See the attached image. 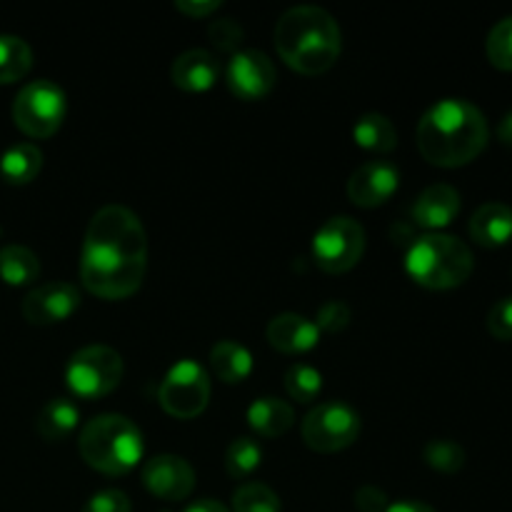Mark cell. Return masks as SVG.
<instances>
[{"label": "cell", "instance_id": "cell-1", "mask_svg": "<svg viewBox=\"0 0 512 512\" xmlns=\"http://www.w3.org/2000/svg\"><path fill=\"white\" fill-rule=\"evenodd\" d=\"M148 270V235L133 210L105 205L90 218L80 253V280L103 300L138 293Z\"/></svg>", "mask_w": 512, "mask_h": 512}, {"label": "cell", "instance_id": "cell-2", "mask_svg": "<svg viewBox=\"0 0 512 512\" xmlns=\"http://www.w3.org/2000/svg\"><path fill=\"white\" fill-rule=\"evenodd\" d=\"M483 110L463 98L438 100L418 123V148L438 168H460L478 158L488 145Z\"/></svg>", "mask_w": 512, "mask_h": 512}, {"label": "cell", "instance_id": "cell-3", "mask_svg": "<svg viewBox=\"0 0 512 512\" xmlns=\"http://www.w3.org/2000/svg\"><path fill=\"white\" fill-rule=\"evenodd\" d=\"M275 48L285 65L303 75H320L335 65L343 48L340 28L328 10L295 5L275 25Z\"/></svg>", "mask_w": 512, "mask_h": 512}, {"label": "cell", "instance_id": "cell-4", "mask_svg": "<svg viewBox=\"0 0 512 512\" xmlns=\"http://www.w3.org/2000/svg\"><path fill=\"white\" fill-rule=\"evenodd\" d=\"M80 455L103 475H125L143 460V433L125 415H98L78 438Z\"/></svg>", "mask_w": 512, "mask_h": 512}, {"label": "cell", "instance_id": "cell-5", "mask_svg": "<svg viewBox=\"0 0 512 512\" xmlns=\"http://www.w3.org/2000/svg\"><path fill=\"white\" fill-rule=\"evenodd\" d=\"M475 260L468 245L455 235L428 233L410 243L405 270L428 290H453L473 275Z\"/></svg>", "mask_w": 512, "mask_h": 512}, {"label": "cell", "instance_id": "cell-6", "mask_svg": "<svg viewBox=\"0 0 512 512\" xmlns=\"http://www.w3.org/2000/svg\"><path fill=\"white\" fill-rule=\"evenodd\" d=\"M123 380V358L108 345H85L70 358L65 383L80 400H100Z\"/></svg>", "mask_w": 512, "mask_h": 512}, {"label": "cell", "instance_id": "cell-7", "mask_svg": "<svg viewBox=\"0 0 512 512\" xmlns=\"http://www.w3.org/2000/svg\"><path fill=\"white\" fill-rule=\"evenodd\" d=\"M65 113H68L65 93L53 80H33L13 100V120L28 138L43 140L58 133Z\"/></svg>", "mask_w": 512, "mask_h": 512}, {"label": "cell", "instance_id": "cell-8", "mask_svg": "<svg viewBox=\"0 0 512 512\" xmlns=\"http://www.w3.org/2000/svg\"><path fill=\"white\" fill-rule=\"evenodd\" d=\"M365 253V230L348 215L325 220L313 238V260L323 273L343 275L360 263Z\"/></svg>", "mask_w": 512, "mask_h": 512}, {"label": "cell", "instance_id": "cell-9", "mask_svg": "<svg viewBox=\"0 0 512 512\" xmlns=\"http://www.w3.org/2000/svg\"><path fill=\"white\" fill-rule=\"evenodd\" d=\"M300 433L315 453H340L358 440L360 415L340 400H328L305 415Z\"/></svg>", "mask_w": 512, "mask_h": 512}, {"label": "cell", "instance_id": "cell-10", "mask_svg": "<svg viewBox=\"0 0 512 512\" xmlns=\"http://www.w3.org/2000/svg\"><path fill=\"white\" fill-rule=\"evenodd\" d=\"M158 400L163 410L173 418H198L210 403V375L195 360H180L165 373L158 388Z\"/></svg>", "mask_w": 512, "mask_h": 512}, {"label": "cell", "instance_id": "cell-11", "mask_svg": "<svg viewBox=\"0 0 512 512\" xmlns=\"http://www.w3.org/2000/svg\"><path fill=\"white\" fill-rule=\"evenodd\" d=\"M225 80L235 98L240 100H260L275 88V65L263 50H240L230 58Z\"/></svg>", "mask_w": 512, "mask_h": 512}, {"label": "cell", "instance_id": "cell-12", "mask_svg": "<svg viewBox=\"0 0 512 512\" xmlns=\"http://www.w3.org/2000/svg\"><path fill=\"white\" fill-rule=\"evenodd\" d=\"M143 485L150 495L168 503H180L195 488V470L180 455H155L143 468Z\"/></svg>", "mask_w": 512, "mask_h": 512}, {"label": "cell", "instance_id": "cell-13", "mask_svg": "<svg viewBox=\"0 0 512 512\" xmlns=\"http://www.w3.org/2000/svg\"><path fill=\"white\" fill-rule=\"evenodd\" d=\"M80 308V290L73 283H45L23 300V318L30 325H53L68 320Z\"/></svg>", "mask_w": 512, "mask_h": 512}, {"label": "cell", "instance_id": "cell-14", "mask_svg": "<svg viewBox=\"0 0 512 512\" xmlns=\"http://www.w3.org/2000/svg\"><path fill=\"white\" fill-rule=\"evenodd\" d=\"M400 185V170L388 160H368L348 180V198L358 208L385 205Z\"/></svg>", "mask_w": 512, "mask_h": 512}, {"label": "cell", "instance_id": "cell-15", "mask_svg": "<svg viewBox=\"0 0 512 512\" xmlns=\"http://www.w3.org/2000/svg\"><path fill=\"white\" fill-rule=\"evenodd\" d=\"M460 213V193L448 183H435L418 195L413 205V223L438 233L448 228Z\"/></svg>", "mask_w": 512, "mask_h": 512}, {"label": "cell", "instance_id": "cell-16", "mask_svg": "<svg viewBox=\"0 0 512 512\" xmlns=\"http://www.w3.org/2000/svg\"><path fill=\"white\" fill-rule=\"evenodd\" d=\"M268 343L285 355H303L318 348L320 330L313 320L298 313H280L268 323Z\"/></svg>", "mask_w": 512, "mask_h": 512}, {"label": "cell", "instance_id": "cell-17", "mask_svg": "<svg viewBox=\"0 0 512 512\" xmlns=\"http://www.w3.org/2000/svg\"><path fill=\"white\" fill-rule=\"evenodd\" d=\"M220 75L218 58L203 48H193L180 53L170 65V80L175 88L185 93H205L215 85Z\"/></svg>", "mask_w": 512, "mask_h": 512}, {"label": "cell", "instance_id": "cell-18", "mask_svg": "<svg viewBox=\"0 0 512 512\" xmlns=\"http://www.w3.org/2000/svg\"><path fill=\"white\" fill-rule=\"evenodd\" d=\"M470 238L483 248H500L512 240V208L505 203H485L470 218Z\"/></svg>", "mask_w": 512, "mask_h": 512}, {"label": "cell", "instance_id": "cell-19", "mask_svg": "<svg viewBox=\"0 0 512 512\" xmlns=\"http://www.w3.org/2000/svg\"><path fill=\"white\" fill-rule=\"evenodd\" d=\"M80 423L78 405L70 398H53L40 408L35 418V430L48 443H63L75 433Z\"/></svg>", "mask_w": 512, "mask_h": 512}, {"label": "cell", "instance_id": "cell-20", "mask_svg": "<svg viewBox=\"0 0 512 512\" xmlns=\"http://www.w3.org/2000/svg\"><path fill=\"white\" fill-rule=\"evenodd\" d=\"M295 423V413L290 403L278 398H260L248 408V425L260 438H280Z\"/></svg>", "mask_w": 512, "mask_h": 512}, {"label": "cell", "instance_id": "cell-21", "mask_svg": "<svg viewBox=\"0 0 512 512\" xmlns=\"http://www.w3.org/2000/svg\"><path fill=\"white\" fill-rule=\"evenodd\" d=\"M210 368H213L215 378L223 383H243L253 373V355L235 340H220L210 350Z\"/></svg>", "mask_w": 512, "mask_h": 512}, {"label": "cell", "instance_id": "cell-22", "mask_svg": "<svg viewBox=\"0 0 512 512\" xmlns=\"http://www.w3.org/2000/svg\"><path fill=\"white\" fill-rule=\"evenodd\" d=\"M43 168V153L35 143H15L0 155V175L10 185H28Z\"/></svg>", "mask_w": 512, "mask_h": 512}, {"label": "cell", "instance_id": "cell-23", "mask_svg": "<svg viewBox=\"0 0 512 512\" xmlns=\"http://www.w3.org/2000/svg\"><path fill=\"white\" fill-rule=\"evenodd\" d=\"M353 140L368 153H390L398 145V130L385 115L365 113L353 125Z\"/></svg>", "mask_w": 512, "mask_h": 512}, {"label": "cell", "instance_id": "cell-24", "mask_svg": "<svg viewBox=\"0 0 512 512\" xmlns=\"http://www.w3.org/2000/svg\"><path fill=\"white\" fill-rule=\"evenodd\" d=\"M40 275V260L25 245H5L0 250V278L13 288L35 283Z\"/></svg>", "mask_w": 512, "mask_h": 512}, {"label": "cell", "instance_id": "cell-25", "mask_svg": "<svg viewBox=\"0 0 512 512\" xmlns=\"http://www.w3.org/2000/svg\"><path fill=\"white\" fill-rule=\"evenodd\" d=\"M33 65V50L18 35H0V85L18 83Z\"/></svg>", "mask_w": 512, "mask_h": 512}, {"label": "cell", "instance_id": "cell-26", "mask_svg": "<svg viewBox=\"0 0 512 512\" xmlns=\"http://www.w3.org/2000/svg\"><path fill=\"white\" fill-rule=\"evenodd\" d=\"M263 463V448L253 438H238L230 443L225 453V470L233 480H245L255 473Z\"/></svg>", "mask_w": 512, "mask_h": 512}, {"label": "cell", "instance_id": "cell-27", "mask_svg": "<svg viewBox=\"0 0 512 512\" xmlns=\"http://www.w3.org/2000/svg\"><path fill=\"white\" fill-rule=\"evenodd\" d=\"M285 390L295 403H313L323 390V375L313 365L298 363L285 373Z\"/></svg>", "mask_w": 512, "mask_h": 512}, {"label": "cell", "instance_id": "cell-28", "mask_svg": "<svg viewBox=\"0 0 512 512\" xmlns=\"http://www.w3.org/2000/svg\"><path fill=\"white\" fill-rule=\"evenodd\" d=\"M233 512H283L280 498L263 483H243L233 493Z\"/></svg>", "mask_w": 512, "mask_h": 512}, {"label": "cell", "instance_id": "cell-29", "mask_svg": "<svg viewBox=\"0 0 512 512\" xmlns=\"http://www.w3.org/2000/svg\"><path fill=\"white\" fill-rule=\"evenodd\" d=\"M423 455H425V463H428L433 470H438V473H458V470H463L465 460H468L463 445L445 438L430 440V443L425 445Z\"/></svg>", "mask_w": 512, "mask_h": 512}, {"label": "cell", "instance_id": "cell-30", "mask_svg": "<svg viewBox=\"0 0 512 512\" xmlns=\"http://www.w3.org/2000/svg\"><path fill=\"white\" fill-rule=\"evenodd\" d=\"M485 53L498 70H512V15L493 25L485 40Z\"/></svg>", "mask_w": 512, "mask_h": 512}, {"label": "cell", "instance_id": "cell-31", "mask_svg": "<svg viewBox=\"0 0 512 512\" xmlns=\"http://www.w3.org/2000/svg\"><path fill=\"white\" fill-rule=\"evenodd\" d=\"M350 323V308L340 300H330V303L320 305L318 318H315V325H318L320 333H340V330L348 328Z\"/></svg>", "mask_w": 512, "mask_h": 512}, {"label": "cell", "instance_id": "cell-32", "mask_svg": "<svg viewBox=\"0 0 512 512\" xmlns=\"http://www.w3.org/2000/svg\"><path fill=\"white\" fill-rule=\"evenodd\" d=\"M83 512H133V505H130V498L123 490L108 488L90 495Z\"/></svg>", "mask_w": 512, "mask_h": 512}, {"label": "cell", "instance_id": "cell-33", "mask_svg": "<svg viewBox=\"0 0 512 512\" xmlns=\"http://www.w3.org/2000/svg\"><path fill=\"white\" fill-rule=\"evenodd\" d=\"M488 330L493 338L512 340V295L510 298L498 300L488 313Z\"/></svg>", "mask_w": 512, "mask_h": 512}, {"label": "cell", "instance_id": "cell-34", "mask_svg": "<svg viewBox=\"0 0 512 512\" xmlns=\"http://www.w3.org/2000/svg\"><path fill=\"white\" fill-rule=\"evenodd\" d=\"M208 35L213 38V43L223 50H233L235 45L243 40V28H240L235 20L223 18V20H215L213 25L208 28Z\"/></svg>", "mask_w": 512, "mask_h": 512}, {"label": "cell", "instance_id": "cell-35", "mask_svg": "<svg viewBox=\"0 0 512 512\" xmlns=\"http://www.w3.org/2000/svg\"><path fill=\"white\" fill-rule=\"evenodd\" d=\"M355 505L360 512H385L388 510V495L383 493L375 485H363V488L355 493Z\"/></svg>", "mask_w": 512, "mask_h": 512}, {"label": "cell", "instance_id": "cell-36", "mask_svg": "<svg viewBox=\"0 0 512 512\" xmlns=\"http://www.w3.org/2000/svg\"><path fill=\"white\" fill-rule=\"evenodd\" d=\"M175 8L188 18H208L220 8L218 0H175Z\"/></svg>", "mask_w": 512, "mask_h": 512}, {"label": "cell", "instance_id": "cell-37", "mask_svg": "<svg viewBox=\"0 0 512 512\" xmlns=\"http://www.w3.org/2000/svg\"><path fill=\"white\" fill-rule=\"evenodd\" d=\"M385 512H435L430 505L420 503V500H398V503H390Z\"/></svg>", "mask_w": 512, "mask_h": 512}, {"label": "cell", "instance_id": "cell-38", "mask_svg": "<svg viewBox=\"0 0 512 512\" xmlns=\"http://www.w3.org/2000/svg\"><path fill=\"white\" fill-rule=\"evenodd\" d=\"M185 512H230L225 508L223 503H218V500L213 498H203V500H195V503H190Z\"/></svg>", "mask_w": 512, "mask_h": 512}, {"label": "cell", "instance_id": "cell-39", "mask_svg": "<svg viewBox=\"0 0 512 512\" xmlns=\"http://www.w3.org/2000/svg\"><path fill=\"white\" fill-rule=\"evenodd\" d=\"M498 138H500V143L510 145V148H512V110L508 115H503V120H500Z\"/></svg>", "mask_w": 512, "mask_h": 512}]
</instances>
